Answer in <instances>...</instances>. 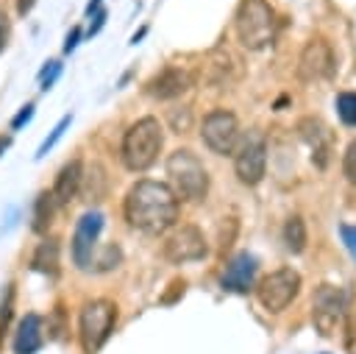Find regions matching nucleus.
<instances>
[{
  "label": "nucleus",
  "mask_w": 356,
  "mask_h": 354,
  "mask_svg": "<svg viewBox=\"0 0 356 354\" xmlns=\"http://www.w3.org/2000/svg\"><path fill=\"white\" fill-rule=\"evenodd\" d=\"M125 220L145 234H164L178 220V198L164 181L142 178L125 195Z\"/></svg>",
  "instance_id": "f257e3e1"
},
{
  "label": "nucleus",
  "mask_w": 356,
  "mask_h": 354,
  "mask_svg": "<svg viewBox=\"0 0 356 354\" xmlns=\"http://www.w3.org/2000/svg\"><path fill=\"white\" fill-rule=\"evenodd\" d=\"M161 145H164L161 123L156 117H142L122 137V164L131 173H142L159 159Z\"/></svg>",
  "instance_id": "f03ea898"
},
{
  "label": "nucleus",
  "mask_w": 356,
  "mask_h": 354,
  "mask_svg": "<svg viewBox=\"0 0 356 354\" xmlns=\"http://www.w3.org/2000/svg\"><path fill=\"white\" fill-rule=\"evenodd\" d=\"M167 178L178 201H203L209 192V173L189 148H178L167 156Z\"/></svg>",
  "instance_id": "7ed1b4c3"
},
{
  "label": "nucleus",
  "mask_w": 356,
  "mask_h": 354,
  "mask_svg": "<svg viewBox=\"0 0 356 354\" xmlns=\"http://www.w3.org/2000/svg\"><path fill=\"white\" fill-rule=\"evenodd\" d=\"M236 39L248 50H261L275 36V11L267 0H242L234 17Z\"/></svg>",
  "instance_id": "20e7f679"
},
{
  "label": "nucleus",
  "mask_w": 356,
  "mask_h": 354,
  "mask_svg": "<svg viewBox=\"0 0 356 354\" xmlns=\"http://www.w3.org/2000/svg\"><path fill=\"white\" fill-rule=\"evenodd\" d=\"M117 323V304L108 298H92L81 307L78 315V337L86 354H95L111 334Z\"/></svg>",
  "instance_id": "39448f33"
},
{
  "label": "nucleus",
  "mask_w": 356,
  "mask_h": 354,
  "mask_svg": "<svg viewBox=\"0 0 356 354\" xmlns=\"http://www.w3.org/2000/svg\"><path fill=\"white\" fill-rule=\"evenodd\" d=\"M234 170L239 176L242 184H259L264 178V167H267V139L261 131H248L239 134L236 148H234Z\"/></svg>",
  "instance_id": "423d86ee"
},
{
  "label": "nucleus",
  "mask_w": 356,
  "mask_h": 354,
  "mask_svg": "<svg viewBox=\"0 0 356 354\" xmlns=\"http://www.w3.org/2000/svg\"><path fill=\"white\" fill-rule=\"evenodd\" d=\"M298 290H300V273L292 270V268H278V270L267 273L259 282L256 295H259V301H261L264 309L281 312V309H286L295 301Z\"/></svg>",
  "instance_id": "0eeeda50"
},
{
  "label": "nucleus",
  "mask_w": 356,
  "mask_h": 354,
  "mask_svg": "<svg viewBox=\"0 0 356 354\" xmlns=\"http://www.w3.org/2000/svg\"><path fill=\"white\" fill-rule=\"evenodd\" d=\"M200 137L206 142V148L217 156H231L239 139V120L236 114L225 111V109H214L203 117L200 125Z\"/></svg>",
  "instance_id": "6e6552de"
},
{
  "label": "nucleus",
  "mask_w": 356,
  "mask_h": 354,
  "mask_svg": "<svg viewBox=\"0 0 356 354\" xmlns=\"http://www.w3.org/2000/svg\"><path fill=\"white\" fill-rule=\"evenodd\" d=\"M342 318H345V293L334 284H320L314 290V301H312L314 329L323 337H331V334H337Z\"/></svg>",
  "instance_id": "1a4fd4ad"
},
{
  "label": "nucleus",
  "mask_w": 356,
  "mask_h": 354,
  "mask_svg": "<svg viewBox=\"0 0 356 354\" xmlns=\"http://www.w3.org/2000/svg\"><path fill=\"white\" fill-rule=\"evenodd\" d=\"M103 212L89 209L78 217L75 231H72V262L78 270H89L92 268V256L97 254V237L103 231Z\"/></svg>",
  "instance_id": "9d476101"
},
{
  "label": "nucleus",
  "mask_w": 356,
  "mask_h": 354,
  "mask_svg": "<svg viewBox=\"0 0 356 354\" xmlns=\"http://www.w3.org/2000/svg\"><path fill=\"white\" fill-rule=\"evenodd\" d=\"M209 254V245H206V237L197 226L192 223H184L178 229H172V234L164 240V256L172 262V265H186V262H197Z\"/></svg>",
  "instance_id": "9b49d317"
},
{
  "label": "nucleus",
  "mask_w": 356,
  "mask_h": 354,
  "mask_svg": "<svg viewBox=\"0 0 356 354\" xmlns=\"http://www.w3.org/2000/svg\"><path fill=\"white\" fill-rule=\"evenodd\" d=\"M334 70V53L325 39H309L298 59V78L300 81H317L325 78Z\"/></svg>",
  "instance_id": "f8f14e48"
},
{
  "label": "nucleus",
  "mask_w": 356,
  "mask_h": 354,
  "mask_svg": "<svg viewBox=\"0 0 356 354\" xmlns=\"http://www.w3.org/2000/svg\"><path fill=\"white\" fill-rule=\"evenodd\" d=\"M239 72H242V61H239V56H236L234 50H228L225 45L214 47V50L206 56V64H203V78H206V84H211V86H228V84H234V81L239 78Z\"/></svg>",
  "instance_id": "ddd939ff"
},
{
  "label": "nucleus",
  "mask_w": 356,
  "mask_h": 354,
  "mask_svg": "<svg viewBox=\"0 0 356 354\" xmlns=\"http://www.w3.org/2000/svg\"><path fill=\"white\" fill-rule=\"evenodd\" d=\"M195 84V75L184 67H164L159 75H153L145 86V92L156 100H172V98H181L184 92H189Z\"/></svg>",
  "instance_id": "4468645a"
},
{
  "label": "nucleus",
  "mask_w": 356,
  "mask_h": 354,
  "mask_svg": "<svg viewBox=\"0 0 356 354\" xmlns=\"http://www.w3.org/2000/svg\"><path fill=\"white\" fill-rule=\"evenodd\" d=\"M298 134L312 148V162L320 170L328 167V159H331V131L325 128V123L317 120V117H303L298 123Z\"/></svg>",
  "instance_id": "2eb2a0df"
},
{
  "label": "nucleus",
  "mask_w": 356,
  "mask_h": 354,
  "mask_svg": "<svg viewBox=\"0 0 356 354\" xmlns=\"http://www.w3.org/2000/svg\"><path fill=\"white\" fill-rule=\"evenodd\" d=\"M256 256L248 254V251H239L231 256V262L225 265V273L220 279L222 290L228 293H248L253 287V279H256Z\"/></svg>",
  "instance_id": "dca6fc26"
},
{
  "label": "nucleus",
  "mask_w": 356,
  "mask_h": 354,
  "mask_svg": "<svg viewBox=\"0 0 356 354\" xmlns=\"http://www.w3.org/2000/svg\"><path fill=\"white\" fill-rule=\"evenodd\" d=\"M81 178H83V167L78 159H70L58 176H56V184H53V201L58 206H67L70 201H75V195L81 192Z\"/></svg>",
  "instance_id": "f3484780"
},
{
  "label": "nucleus",
  "mask_w": 356,
  "mask_h": 354,
  "mask_svg": "<svg viewBox=\"0 0 356 354\" xmlns=\"http://www.w3.org/2000/svg\"><path fill=\"white\" fill-rule=\"evenodd\" d=\"M44 343V332H42V315L28 312L14 334V354H36Z\"/></svg>",
  "instance_id": "a211bd4d"
},
{
  "label": "nucleus",
  "mask_w": 356,
  "mask_h": 354,
  "mask_svg": "<svg viewBox=\"0 0 356 354\" xmlns=\"http://www.w3.org/2000/svg\"><path fill=\"white\" fill-rule=\"evenodd\" d=\"M31 268L39 270V273H47V276H56L58 273V240L47 237L36 245L33 256H31Z\"/></svg>",
  "instance_id": "6ab92c4d"
},
{
  "label": "nucleus",
  "mask_w": 356,
  "mask_h": 354,
  "mask_svg": "<svg viewBox=\"0 0 356 354\" xmlns=\"http://www.w3.org/2000/svg\"><path fill=\"white\" fill-rule=\"evenodd\" d=\"M53 209H56V201H53V192H39V198L33 201V231H47L50 220H53Z\"/></svg>",
  "instance_id": "aec40b11"
},
{
  "label": "nucleus",
  "mask_w": 356,
  "mask_h": 354,
  "mask_svg": "<svg viewBox=\"0 0 356 354\" xmlns=\"http://www.w3.org/2000/svg\"><path fill=\"white\" fill-rule=\"evenodd\" d=\"M284 245L292 251V254H300L306 248V223L292 215L286 223H284Z\"/></svg>",
  "instance_id": "412c9836"
},
{
  "label": "nucleus",
  "mask_w": 356,
  "mask_h": 354,
  "mask_svg": "<svg viewBox=\"0 0 356 354\" xmlns=\"http://www.w3.org/2000/svg\"><path fill=\"white\" fill-rule=\"evenodd\" d=\"M120 262H122V251H120V245H114V243L103 245V248H100V254H95V256H92V268H95L97 273L114 270Z\"/></svg>",
  "instance_id": "4be33fe9"
},
{
  "label": "nucleus",
  "mask_w": 356,
  "mask_h": 354,
  "mask_svg": "<svg viewBox=\"0 0 356 354\" xmlns=\"http://www.w3.org/2000/svg\"><path fill=\"white\" fill-rule=\"evenodd\" d=\"M337 111L345 125H356V92H342L337 98Z\"/></svg>",
  "instance_id": "5701e85b"
},
{
  "label": "nucleus",
  "mask_w": 356,
  "mask_h": 354,
  "mask_svg": "<svg viewBox=\"0 0 356 354\" xmlns=\"http://www.w3.org/2000/svg\"><path fill=\"white\" fill-rule=\"evenodd\" d=\"M170 125H172V131L175 134H184V131H189L192 128V109L189 106H181V109H170Z\"/></svg>",
  "instance_id": "b1692460"
},
{
  "label": "nucleus",
  "mask_w": 356,
  "mask_h": 354,
  "mask_svg": "<svg viewBox=\"0 0 356 354\" xmlns=\"http://www.w3.org/2000/svg\"><path fill=\"white\" fill-rule=\"evenodd\" d=\"M70 123H72V114H64V117H61V120L56 123V128L50 131V137H47V139H44L42 145H39V153H36L39 159H42V156H44V153H47V151H50V148H53V145H56V142L61 139V134L67 131V125H70Z\"/></svg>",
  "instance_id": "393cba45"
},
{
  "label": "nucleus",
  "mask_w": 356,
  "mask_h": 354,
  "mask_svg": "<svg viewBox=\"0 0 356 354\" xmlns=\"http://www.w3.org/2000/svg\"><path fill=\"white\" fill-rule=\"evenodd\" d=\"M342 173H345V178L350 184H356V139L348 145V151L342 156Z\"/></svg>",
  "instance_id": "a878e982"
},
{
  "label": "nucleus",
  "mask_w": 356,
  "mask_h": 354,
  "mask_svg": "<svg viewBox=\"0 0 356 354\" xmlns=\"http://www.w3.org/2000/svg\"><path fill=\"white\" fill-rule=\"evenodd\" d=\"M339 234H342V243L348 245L350 256L356 259V226H348V223H342V226H339Z\"/></svg>",
  "instance_id": "bb28decb"
},
{
  "label": "nucleus",
  "mask_w": 356,
  "mask_h": 354,
  "mask_svg": "<svg viewBox=\"0 0 356 354\" xmlns=\"http://www.w3.org/2000/svg\"><path fill=\"white\" fill-rule=\"evenodd\" d=\"M58 72H61V64H58V61H50V72L42 70V92H47V89L53 86V81L58 78Z\"/></svg>",
  "instance_id": "cd10ccee"
},
{
  "label": "nucleus",
  "mask_w": 356,
  "mask_h": 354,
  "mask_svg": "<svg viewBox=\"0 0 356 354\" xmlns=\"http://www.w3.org/2000/svg\"><path fill=\"white\" fill-rule=\"evenodd\" d=\"M234 234H236V220L234 217H228V231L220 226V248L225 251L228 245H231V240H234Z\"/></svg>",
  "instance_id": "c85d7f7f"
},
{
  "label": "nucleus",
  "mask_w": 356,
  "mask_h": 354,
  "mask_svg": "<svg viewBox=\"0 0 356 354\" xmlns=\"http://www.w3.org/2000/svg\"><path fill=\"white\" fill-rule=\"evenodd\" d=\"M31 117H33V106H31V103H25V106L17 111V117L11 120V128H22V125H25Z\"/></svg>",
  "instance_id": "c756f323"
},
{
  "label": "nucleus",
  "mask_w": 356,
  "mask_h": 354,
  "mask_svg": "<svg viewBox=\"0 0 356 354\" xmlns=\"http://www.w3.org/2000/svg\"><path fill=\"white\" fill-rule=\"evenodd\" d=\"M6 42H8V17H6V11L0 8V50L6 47Z\"/></svg>",
  "instance_id": "7c9ffc66"
},
{
  "label": "nucleus",
  "mask_w": 356,
  "mask_h": 354,
  "mask_svg": "<svg viewBox=\"0 0 356 354\" xmlns=\"http://www.w3.org/2000/svg\"><path fill=\"white\" fill-rule=\"evenodd\" d=\"M78 39H81V28H72V31H70V36H67V42H64V53H70V50H75V45H78Z\"/></svg>",
  "instance_id": "2f4dec72"
},
{
  "label": "nucleus",
  "mask_w": 356,
  "mask_h": 354,
  "mask_svg": "<svg viewBox=\"0 0 356 354\" xmlns=\"http://www.w3.org/2000/svg\"><path fill=\"white\" fill-rule=\"evenodd\" d=\"M103 22H106V11H95V22L89 25V36H92V33H97V31L103 28Z\"/></svg>",
  "instance_id": "473e14b6"
},
{
  "label": "nucleus",
  "mask_w": 356,
  "mask_h": 354,
  "mask_svg": "<svg viewBox=\"0 0 356 354\" xmlns=\"http://www.w3.org/2000/svg\"><path fill=\"white\" fill-rule=\"evenodd\" d=\"M33 3H36V0H17V11H19V14H28V11L33 8Z\"/></svg>",
  "instance_id": "72a5a7b5"
},
{
  "label": "nucleus",
  "mask_w": 356,
  "mask_h": 354,
  "mask_svg": "<svg viewBox=\"0 0 356 354\" xmlns=\"http://www.w3.org/2000/svg\"><path fill=\"white\" fill-rule=\"evenodd\" d=\"M8 145H11V137H0V153H3Z\"/></svg>",
  "instance_id": "f704fd0d"
}]
</instances>
